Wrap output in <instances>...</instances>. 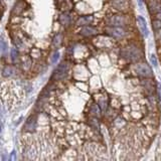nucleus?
Returning <instances> with one entry per match:
<instances>
[{
  "instance_id": "423d86ee",
  "label": "nucleus",
  "mask_w": 161,
  "mask_h": 161,
  "mask_svg": "<svg viewBox=\"0 0 161 161\" xmlns=\"http://www.w3.org/2000/svg\"><path fill=\"white\" fill-rule=\"evenodd\" d=\"M106 31L110 35H112L115 38H122L126 35V31L120 26H112V27H107Z\"/></svg>"
},
{
  "instance_id": "39448f33",
  "label": "nucleus",
  "mask_w": 161,
  "mask_h": 161,
  "mask_svg": "<svg viewBox=\"0 0 161 161\" xmlns=\"http://www.w3.org/2000/svg\"><path fill=\"white\" fill-rule=\"evenodd\" d=\"M68 71H69L68 62H61L55 71V79L56 80L65 79L66 77V74H68Z\"/></svg>"
},
{
  "instance_id": "4be33fe9",
  "label": "nucleus",
  "mask_w": 161,
  "mask_h": 161,
  "mask_svg": "<svg viewBox=\"0 0 161 161\" xmlns=\"http://www.w3.org/2000/svg\"><path fill=\"white\" fill-rule=\"evenodd\" d=\"M157 18H158L159 20H161V12H160V13H158V14H157Z\"/></svg>"
},
{
  "instance_id": "2eb2a0df",
  "label": "nucleus",
  "mask_w": 161,
  "mask_h": 161,
  "mask_svg": "<svg viewBox=\"0 0 161 161\" xmlns=\"http://www.w3.org/2000/svg\"><path fill=\"white\" fill-rule=\"evenodd\" d=\"M0 50H1L2 52H4L7 50V43L5 42V40H4L3 38L0 39Z\"/></svg>"
},
{
  "instance_id": "0eeeda50",
  "label": "nucleus",
  "mask_w": 161,
  "mask_h": 161,
  "mask_svg": "<svg viewBox=\"0 0 161 161\" xmlns=\"http://www.w3.org/2000/svg\"><path fill=\"white\" fill-rule=\"evenodd\" d=\"M111 4L115 9L119 11H127L129 9L128 0H111Z\"/></svg>"
},
{
  "instance_id": "6e6552de",
  "label": "nucleus",
  "mask_w": 161,
  "mask_h": 161,
  "mask_svg": "<svg viewBox=\"0 0 161 161\" xmlns=\"http://www.w3.org/2000/svg\"><path fill=\"white\" fill-rule=\"evenodd\" d=\"M98 33V30L93 27V26H86L85 25L84 27L80 30V34L84 35V37H93Z\"/></svg>"
},
{
  "instance_id": "412c9836",
  "label": "nucleus",
  "mask_w": 161,
  "mask_h": 161,
  "mask_svg": "<svg viewBox=\"0 0 161 161\" xmlns=\"http://www.w3.org/2000/svg\"><path fill=\"white\" fill-rule=\"evenodd\" d=\"M157 90H158V95H159V98L161 99V86H160V85H158V89H157Z\"/></svg>"
},
{
  "instance_id": "9b49d317",
  "label": "nucleus",
  "mask_w": 161,
  "mask_h": 161,
  "mask_svg": "<svg viewBox=\"0 0 161 161\" xmlns=\"http://www.w3.org/2000/svg\"><path fill=\"white\" fill-rule=\"evenodd\" d=\"M14 74H15V69L12 68V66H6V68L3 70V76L6 78H10Z\"/></svg>"
},
{
  "instance_id": "7ed1b4c3",
  "label": "nucleus",
  "mask_w": 161,
  "mask_h": 161,
  "mask_svg": "<svg viewBox=\"0 0 161 161\" xmlns=\"http://www.w3.org/2000/svg\"><path fill=\"white\" fill-rule=\"evenodd\" d=\"M136 71L137 74L144 78H151L153 74H152V70L147 64H138L136 66Z\"/></svg>"
},
{
  "instance_id": "6ab92c4d",
  "label": "nucleus",
  "mask_w": 161,
  "mask_h": 161,
  "mask_svg": "<svg viewBox=\"0 0 161 161\" xmlns=\"http://www.w3.org/2000/svg\"><path fill=\"white\" fill-rule=\"evenodd\" d=\"M150 59H151V61H152V64H153V66H157V61H156V57H155V56H154V55H152Z\"/></svg>"
},
{
  "instance_id": "f8f14e48",
  "label": "nucleus",
  "mask_w": 161,
  "mask_h": 161,
  "mask_svg": "<svg viewBox=\"0 0 161 161\" xmlns=\"http://www.w3.org/2000/svg\"><path fill=\"white\" fill-rule=\"evenodd\" d=\"M159 8H160V5H159V3L157 1H151L149 3V10L152 13L157 12L159 10Z\"/></svg>"
},
{
  "instance_id": "a211bd4d",
  "label": "nucleus",
  "mask_w": 161,
  "mask_h": 161,
  "mask_svg": "<svg viewBox=\"0 0 161 161\" xmlns=\"http://www.w3.org/2000/svg\"><path fill=\"white\" fill-rule=\"evenodd\" d=\"M156 38H157L159 42H161V27L157 28V30H156Z\"/></svg>"
},
{
  "instance_id": "1a4fd4ad",
  "label": "nucleus",
  "mask_w": 161,
  "mask_h": 161,
  "mask_svg": "<svg viewBox=\"0 0 161 161\" xmlns=\"http://www.w3.org/2000/svg\"><path fill=\"white\" fill-rule=\"evenodd\" d=\"M137 22H138V26H139V28L141 30V32L143 33V35H144V37H147V35H148V29H147V24H146L145 19L143 18L142 16H138Z\"/></svg>"
},
{
  "instance_id": "f3484780",
  "label": "nucleus",
  "mask_w": 161,
  "mask_h": 161,
  "mask_svg": "<svg viewBox=\"0 0 161 161\" xmlns=\"http://www.w3.org/2000/svg\"><path fill=\"white\" fill-rule=\"evenodd\" d=\"M59 57H60V53H59V51H56V52L53 53V56H52V57H51V62H52V64H56V62L57 61V60H59Z\"/></svg>"
},
{
  "instance_id": "4468645a",
  "label": "nucleus",
  "mask_w": 161,
  "mask_h": 161,
  "mask_svg": "<svg viewBox=\"0 0 161 161\" xmlns=\"http://www.w3.org/2000/svg\"><path fill=\"white\" fill-rule=\"evenodd\" d=\"M61 22L64 25H66V24H69L70 23V16L69 15H66V14H62L61 16Z\"/></svg>"
},
{
  "instance_id": "5701e85b",
  "label": "nucleus",
  "mask_w": 161,
  "mask_h": 161,
  "mask_svg": "<svg viewBox=\"0 0 161 161\" xmlns=\"http://www.w3.org/2000/svg\"><path fill=\"white\" fill-rule=\"evenodd\" d=\"M138 2L140 3V5H142V2H143V0H138Z\"/></svg>"
},
{
  "instance_id": "f257e3e1",
  "label": "nucleus",
  "mask_w": 161,
  "mask_h": 161,
  "mask_svg": "<svg viewBox=\"0 0 161 161\" xmlns=\"http://www.w3.org/2000/svg\"><path fill=\"white\" fill-rule=\"evenodd\" d=\"M24 96L23 87L18 80H9L0 84V102L8 111L17 108Z\"/></svg>"
},
{
  "instance_id": "aec40b11",
  "label": "nucleus",
  "mask_w": 161,
  "mask_h": 161,
  "mask_svg": "<svg viewBox=\"0 0 161 161\" xmlns=\"http://www.w3.org/2000/svg\"><path fill=\"white\" fill-rule=\"evenodd\" d=\"M16 56H17L16 50H15V48H13V50H12V59H13V61H15V57H16Z\"/></svg>"
},
{
  "instance_id": "ddd939ff",
  "label": "nucleus",
  "mask_w": 161,
  "mask_h": 161,
  "mask_svg": "<svg viewBox=\"0 0 161 161\" xmlns=\"http://www.w3.org/2000/svg\"><path fill=\"white\" fill-rule=\"evenodd\" d=\"M91 114L93 116H96V117H98V116H100V109H99V106L98 105H93L91 107Z\"/></svg>"
},
{
  "instance_id": "20e7f679",
  "label": "nucleus",
  "mask_w": 161,
  "mask_h": 161,
  "mask_svg": "<svg viewBox=\"0 0 161 161\" xmlns=\"http://www.w3.org/2000/svg\"><path fill=\"white\" fill-rule=\"evenodd\" d=\"M109 23L112 26H125L128 23V18L127 16L124 15H113L109 19Z\"/></svg>"
},
{
  "instance_id": "f03ea898",
  "label": "nucleus",
  "mask_w": 161,
  "mask_h": 161,
  "mask_svg": "<svg viewBox=\"0 0 161 161\" xmlns=\"http://www.w3.org/2000/svg\"><path fill=\"white\" fill-rule=\"evenodd\" d=\"M121 56H122L125 60H127L128 61L135 62L141 59L142 52L140 51V48L137 46H135V44H129V46L122 48V51H121Z\"/></svg>"
},
{
  "instance_id": "dca6fc26",
  "label": "nucleus",
  "mask_w": 161,
  "mask_h": 161,
  "mask_svg": "<svg viewBox=\"0 0 161 161\" xmlns=\"http://www.w3.org/2000/svg\"><path fill=\"white\" fill-rule=\"evenodd\" d=\"M61 42V35L59 34L56 35V37L55 38V41H53V44H55V46H59Z\"/></svg>"
},
{
  "instance_id": "9d476101",
  "label": "nucleus",
  "mask_w": 161,
  "mask_h": 161,
  "mask_svg": "<svg viewBox=\"0 0 161 161\" xmlns=\"http://www.w3.org/2000/svg\"><path fill=\"white\" fill-rule=\"evenodd\" d=\"M93 21V16H80L79 20L77 21V25L79 26H85L90 24Z\"/></svg>"
}]
</instances>
